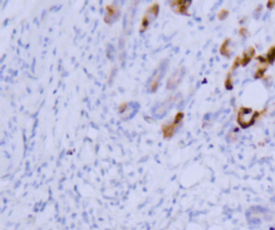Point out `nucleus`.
I'll use <instances>...</instances> for the list:
<instances>
[{"instance_id":"f257e3e1","label":"nucleus","mask_w":275,"mask_h":230,"mask_svg":"<svg viewBox=\"0 0 275 230\" xmlns=\"http://www.w3.org/2000/svg\"><path fill=\"white\" fill-rule=\"evenodd\" d=\"M167 62H162V64L159 66V68L155 71L154 75L153 78L150 79V83H148V87H150V92H155L158 87L159 83H160L162 76L164 75V72H166L167 69Z\"/></svg>"},{"instance_id":"f03ea898","label":"nucleus","mask_w":275,"mask_h":230,"mask_svg":"<svg viewBox=\"0 0 275 230\" xmlns=\"http://www.w3.org/2000/svg\"><path fill=\"white\" fill-rule=\"evenodd\" d=\"M156 10H157V8L155 9V6H153V11L152 10L147 11V13H146L145 17H144L143 26H145V25H146V27H147L148 24H150V22L153 21V19H155V17H156V15H157V12H154V11H156Z\"/></svg>"},{"instance_id":"7ed1b4c3","label":"nucleus","mask_w":275,"mask_h":230,"mask_svg":"<svg viewBox=\"0 0 275 230\" xmlns=\"http://www.w3.org/2000/svg\"><path fill=\"white\" fill-rule=\"evenodd\" d=\"M181 78H182V75H181V69H180V70H177V71L175 72V73L173 74L172 76H171L170 81H169V84L172 82L173 83L172 87H174L175 85H177L180 83V81H181Z\"/></svg>"},{"instance_id":"20e7f679","label":"nucleus","mask_w":275,"mask_h":230,"mask_svg":"<svg viewBox=\"0 0 275 230\" xmlns=\"http://www.w3.org/2000/svg\"><path fill=\"white\" fill-rule=\"evenodd\" d=\"M274 60H275V46L271 47V49H270L269 53H268V62L272 64Z\"/></svg>"}]
</instances>
